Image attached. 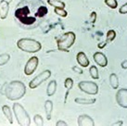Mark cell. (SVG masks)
I'll list each match as a JSON object with an SVG mask.
<instances>
[{
	"label": "cell",
	"mask_w": 127,
	"mask_h": 126,
	"mask_svg": "<svg viewBox=\"0 0 127 126\" xmlns=\"http://www.w3.org/2000/svg\"><path fill=\"white\" fill-rule=\"evenodd\" d=\"M47 14L48 8L42 0H21L16 6L14 17L21 28L32 30L38 27Z\"/></svg>",
	"instance_id": "6da1fadb"
},
{
	"label": "cell",
	"mask_w": 127,
	"mask_h": 126,
	"mask_svg": "<svg viewBox=\"0 0 127 126\" xmlns=\"http://www.w3.org/2000/svg\"><path fill=\"white\" fill-rule=\"evenodd\" d=\"M5 96L11 101H16L22 98L26 94V86L21 81H12L4 85Z\"/></svg>",
	"instance_id": "7a4b0ae2"
},
{
	"label": "cell",
	"mask_w": 127,
	"mask_h": 126,
	"mask_svg": "<svg viewBox=\"0 0 127 126\" xmlns=\"http://www.w3.org/2000/svg\"><path fill=\"white\" fill-rule=\"evenodd\" d=\"M17 47L26 53H36L42 49L41 43L31 38H21L17 42Z\"/></svg>",
	"instance_id": "3957f363"
},
{
	"label": "cell",
	"mask_w": 127,
	"mask_h": 126,
	"mask_svg": "<svg viewBox=\"0 0 127 126\" xmlns=\"http://www.w3.org/2000/svg\"><path fill=\"white\" fill-rule=\"evenodd\" d=\"M75 39H76V35H75V33H74L73 32H65L61 36L56 38L58 49L60 50V51L69 52V49L74 45Z\"/></svg>",
	"instance_id": "277c9868"
},
{
	"label": "cell",
	"mask_w": 127,
	"mask_h": 126,
	"mask_svg": "<svg viewBox=\"0 0 127 126\" xmlns=\"http://www.w3.org/2000/svg\"><path fill=\"white\" fill-rule=\"evenodd\" d=\"M13 113L15 115V118L17 120V123L21 126H30L31 124V118L27 111L25 110L23 106L19 104V103H14L13 104Z\"/></svg>",
	"instance_id": "5b68a950"
},
{
	"label": "cell",
	"mask_w": 127,
	"mask_h": 126,
	"mask_svg": "<svg viewBox=\"0 0 127 126\" xmlns=\"http://www.w3.org/2000/svg\"><path fill=\"white\" fill-rule=\"evenodd\" d=\"M78 87L82 92L91 95H95L98 93V85L94 82L82 81L78 84Z\"/></svg>",
	"instance_id": "8992f818"
},
{
	"label": "cell",
	"mask_w": 127,
	"mask_h": 126,
	"mask_svg": "<svg viewBox=\"0 0 127 126\" xmlns=\"http://www.w3.org/2000/svg\"><path fill=\"white\" fill-rule=\"evenodd\" d=\"M50 76H51V71L49 70H44L29 83V87L31 89H35L38 86H40L44 82H46L47 79H49Z\"/></svg>",
	"instance_id": "52a82bcc"
},
{
	"label": "cell",
	"mask_w": 127,
	"mask_h": 126,
	"mask_svg": "<svg viewBox=\"0 0 127 126\" xmlns=\"http://www.w3.org/2000/svg\"><path fill=\"white\" fill-rule=\"evenodd\" d=\"M38 58L37 57H32L30 58V60L26 62L24 67V73L25 75H32L33 72L36 70L37 67H38Z\"/></svg>",
	"instance_id": "ba28073f"
},
{
	"label": "cell",
	"mask_w": 127,
	"mask_h": 126,
	"mask_svg": "<svg viewBox=\"0 0 127 126\" xmlns=\"http://www.w3.org/2000/svg\"><path fill=\"white\" fill-rule=\"evenodd\" d=\"M117 104L120 106L121 108L127 109V89L126 88H122L119 89L115 95Z\"/></svg>",
	"instance_id": "9c48e42d"
},
{
	"label": "cell",
	"mask_w": 127,
	"mask_h": 126,
	"mask_svg": "<svg viewBox=\"0 0 127 126\" xmlns=\"http://www.w3.org/2000/svg\"><path fill=\"white\" fill-rule=\"evenodd\" d=\"M93 59H94V61L101 68H105V67L108 66V59L102 52L94 53Z\"/></svg>",
	"instance_id": "30bf717a"
},
{
	"label": "cell",
	"mask_w": 127,
	"mask_h": 126,
	"mask_svg": "<svg viewBox=\"0 0 127 126\" xmlns=\"http://www.w3.org/2000/svg\"><path fill=\"white\" fill-rule=\"evenodd\" d=\"M77 123L79 126H94L95 122L89 115L83 114L80 115L77 119Z\"/></svg>",
	"instance_id": "8fae6325"
},
{
	"label": "cell",
	"mask_w": 127,
	"mask_h": 126,
	"mask_svg": "<svg viewBox=\"0 0 127 126\" xmlns=\"http://www.w3.org/2000/svg\"><path fill=\"white\" fill-rule=\"evenodd\" d=\"M76 61H77L78 64H79L81 67H83V68L88 67L89 63H90L88 58H87V56L85 54V52L78 53L77 55H76Z\"/></svg>",
	"instance_id": "7c38bea8"
},
{
	"label": "cell",
	"mask_w": 127,
	"mask_h": 126,
	"mask_svg": "<svg viewBox=\"0 0 127 126\" xmlns=\"http://www.w3.org/2000/svg\"><path fill=\"white\" fill-rule=\"evenodd\" d=\"M9 10V4L6 0H1L0 2V19L5 20L7 17Z\"/></svg>",
	"instance_id": "4fadbf2b"
},
{
	"label": "cell",
	"mask_w": 127,
	"mask_h": 126,
	"mask_svg": "<svg viewBox=\"0 0 127 126\" xmlns=\"http://www.w3.org/2000/svg\"><path fill=\"white\" fill-rule=\"evenodd\" d=\"M45 111H46V120L50 121L51 120V115L53 111V102L51 100H46L45 102Z\"/></svg>",
	"instance_id": "5bb4252c"
},
{
	"label": "cell",
	"mask_w": 127,
	"mask_h": 126,
	"mask_svg": "<svg viewBox=\"0 0 127 126\" xmlns=\"http://www.w3.org/2000/svg\"><path fill=\"white\" fill-rule=\"evenodd\" d=\"M2 111H3V114L5 115V117L8 121V123L12 124L13 123V119H12V111H11L10 107L7 105H4L2 107Z\"/></svg>",
	"instance_id": "9a60e30c"
},
{
	"label": "cell",
	"mask_w": 127,
	"mask_h": 126,
	"mask_svg": "<svg viewBox=\"0 0 127 126\" xmlns=\"http://www.w3.org/2000/svg\"><path fill=\"white\" fill-rule=\"evenodd\" d=\"M57 91V82L55 80H52L49 82V84L47 85V89H46V94L48 96H52L55 94Z\"/></svg>",
	"instance_id": "2e32d148"
},
{
	"label": "cell",
	"mask_w": 127,
	"mask_h": 126,
	"mask_svg": "<svg viewBox=\"0 0 127 126\" xmlns=\"http://www.w3.org/2000/svg\"><path fill=\"white\" fill-rule=\"evenodd\" d=\"M75 103L80 105H91L95 102V98H84V97H76L74 99Z\"/></svg>",
	"instance_id": "e0dca14e"
},
{
	"label": "cell",
	"mask_w": 127,
	"mask_h": 126,
	"mask_svg": "<svg viewBox=\"0 0 127 126\" xmlns=\"http://www.w3.org/2000/svg\"><path fill=\"white\" fill-rule=\"evenodd\" d=\"M109 84L113 89H118L119 87V78L115 73H111L109 75Z\"/></svg>",
	"instance_id": "ac0fdd59"
},
{
	"label": "cell",
	"mask_w": 127,
	"mask_h": 126,
	"mask_svg": "<svg viewBox=\"0 0 127 126\" xmlns=\"http://www.w3.org/2000/svg\"><path fill=\"white\" fill-rule=\"evenodd\" d=\"M47 4L53 7H60V8H64L65 7V3L61 0H47Z\"/></svg>",
	"instance_id": "d6986e66"
},
{
	"label": "cell",
	"mask_w": 127,
	"mask_h": 126,
	"mask_svg": "<svg viewBox=\"0 0 127 126\" xmlns=\"http://www.w3.org/2000/svg\"><path fill=\"white\" fill-rule=\"evenodd\" d=\"M89 73H90V76H91L94 80H97V79H99L98 70H97V68H96L95 66L90 67V69H89Z\"/></svg>",
	"instance_id": "ffe728a7"
},
{
	"label": "cell",
	"mask_w": 127,
	"mask_h": 126,
	"mask_svg": "<svg viewBox=\"0 0 127 126\" xmlns=\"http://www.w3.org/2000/svg\"><path fill=\"white\" fill-rule=\"evenodd\" d=\"M10 60V56L7 54V53H4L0 55V67L4 66L5 64H7Z\"/></svg>",
	"instance_id": "44dd1931"
},
{
	"label": "cell",
	"mask_w": 127,
	"mask_h": 126,
	"mask_svg": "<svg viewBox=\"0 0 127 126\" xmlns=\"http://www.w3.org/2000/svg\"><path fill=\"white\" fill-rule=\"evenodd\" d=\"M106 42L109 43V42H112L114 39L116 38V32L114 30H109L108 32H107L106 35Z\"/></svg>",
	"instance_id": "7402d4cb"
},
{
	"label": "cell",
	"mask_w": 127,
	"mask_h": 126,
	"mask_svg": "<svg viewBox=\"0 0 127 126\" xmlns=\"http://www.w3.org/2000/svg\"><path fill=\"white\" fill-rule=\"evenodd\" d=\"M54 12L57 15H59L61 18H66L68 16V12L64 8H60V7H55L54 8Z\"/></svg>",
	"instance_id": "603a6c76"
},
{
	"label": "cell",
	"mask_w": 127,
	"mask_h": 126,
	"mask_svg": "<svg viewBox=\"0 0 127 126\" xmlns=\"http://www.w3.org/2000/svg\"><path fill=\"white\" fill-rule=\"evenodd\" d=\"M104 2L106 4V6L111 8V9H115L118 7V2L117 0H104Z\"/></svg>",
	"instance_id": "cb8c5ba5"
},
{
	"label": "cell",
	"mask_w": 127,
	"mask_h": 126,
	"mask_svg": "<svg viewBox=\"0 0 127 126\" xmlns=\"http://www.w3.org/2000/svg\"><path fill=\"white\" fill-rule=\"evenodd\" d=\"M64 86L67 89V91H70L73 86V80L71 78H66V80L64 82Z\"/></svg>",
	"instance_id": "d4e9b609"
},
{
	"label": "cell",
	"mask_w": 127,
	"mask_h": 126,
	"mask_svg": "<svg viewBox=\"0 0 127 126\" xmlns=\"http://www.w3.org/2000/svg\"><path fill=\"white\" fill-rule=\"evenodd\" d=\"M33 121H34V123H35L37 126H43L44 125V120H43V117L39 114H36L33 117Z\"/></svg>",
	"instance_id": "484cf974"
},
{
	"label": "cell",
	"mask_w": 127,
	"mask_h": 126,
	"mask_svg": "<svg viewBox=\"0 0 127 126\" xmlns=\"http://www.w3.org/2000/svg\"><path fill=\"white\" fill-rule=\"evenodd\" d=\"M119 12H120L121 14H123V15L127 14V3L124 4V5H123L120 8H119Z\"/></svg>",
	"instance_id": "4316f807"
},
{
	"label": "cell",
	"mask_w": 127,
	"mask_h": 126,
	"mask_svg": "<svg viewBox=\"0 0 127 126\" xmlns=\"http://www.w3.org/2000/svg\"><path fill=\"white\" fill-rule=\"evenodd\" d=\"M90 17H91V20H90V21H91L92 23L95 22V20H96V13H95V11H93V12H92L91 15H90Z\"/></svg>",
	"instance_id": "83f0119b"
},
{
	"label": "cell",
	"mask_w": 127,
	"mask_h": 126,
	"mask_svg": "<svg viewBox=\"0 0 127 126\" xmlns=\"http://www.w3.org/2000/svg\"><path fill=\"white\" fill-rule=\"evenodd\" d=\"M72 70H74V71L77 72V73H80V74L83 73V70H82L81 68H77V67H75V66L72 67Z\"/></svg>",
	"instance_id": "f1b7e54d"
},
{
	"label": "cell",
	"mask_w": 127,
	"mask_h": 126,
	"mask_svg": "<svg viewBox=\"0 0 127 126\" xmlns=\"http://www.w3.org/2000/svg\"><path fill=\"white\" fill-rule=\"evenodd\" d=\"M56 125L57 126H67V123H65L64 121H59V122H57L56 123Z\"/></svg>",
	"instance_id": "f546056e"
},
{
	"label": "cell",
	"mask_w": 127,
	"mask_h": 126,
	"mask_svg": "<svg viewBox=\"0 0 127 126\" xmlns=\"http://www.w3.org/2000/svg\"><path fill=\"white\" fill-rule=\"evenodd\" d=\"M121 67H122L124 70H127V60H124L123 62L121 63Z\"/></svg>",
	"instance_id": "4dcf8cb0"
},
{
	"label": "cell",
	"mask_w": 127,
	"mask_h": 126,
	"mask_svg": "<svg viewBox=\"0 0 127 126\" xmlns=\"http://www.w3.org/2000/svg\"><path fill=\"white\" fill-rule=\"evenodd\" d=\"M107 44H108V43L106 42V41H105V42H102V43H99L98 45H97V47H98V48H104V47H105V46H107Z\"/></svg>",
	"instance_id": "1f68e13d"
},
{
	"label": "cell",
	"mask_w": 127,
	"mask_h": 126,
	"mask_svg": "<svg viewBox=\"0 0 127 126\" xmlns=\"http://www.w3.org/2000/svg\"><path fill=\"white\" fill-rule=\"evenodd\" d=\"M124 124V123L122 122V121H119V122H117V123H112V126H115V125H123Z\"/></svg>",
	"instance_id": "d6a6232c"
}]
</instances>
